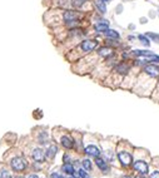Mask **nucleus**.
<instances>
[{
  "mask_svg": "<svg viewBox=\"0 0 159 178\" xmlns=\"http://www.w3.org/2000/svg\"><path fill=\"white\" fill-rule=\"evenodd\" d=\"M60 143H61V146H63L64 148H66V149H72L73 148V146H74V142L69 138L68 136H63L60 138Z\"/></svg>",
  "mask_w": 159,
  "mask_h": 178,
  "instance_id": "obj_9",
  "label": "nucleus"
},
{
  "mask_svg": "<svg viewBox=\"0 0 159 178\" xmlns=\"http://www.w3.org/2000/svg\"><path fill=\"white\" fill-rule=\"evenodd\" d=\"M118 158H119V161H120V163L123 166H130L132 164V162H133L132 154L128 153V152H119Z\"/></svg>",
  "mask_w": 159,
  "mask_h": 178,
  "instance_id": "obj_3",
  "label": "nucleus"
},
{
  "mask_svg": "<svg viewBox=\"0 0 159 178\" xmlns=\"http://www.w3.org/2000/svg\"><path fill=\"white\" fill-rule=\"evenodd\" d=\"M59 177V174H57V173H53L52 176H50V178H58Z\"/></svg>",
  "mask_w": 159,
  "mask_h": 178,
  "instance_id": "obj_25",
  "label": "nucleus"
},
{
  "mask_svg": "<svg viewBox=\"0 0 159 178\" xmlns=\"http://www.w3.org/2000/svg\"><path fill=\"white\" fill-rule=\"evenodd\" d=\"M10 166L15 172H22V170H24L26 168V162L22 157H16V158H13Z\"/></svg>",
  "mask_w": 159,
  "mask_h": 178,
  "instance_id": "obj_2",
  "label": "nucleus"
},
{
  "mask_svg": "<svg viewBox=\"0 0 159 178\" xmlns=\"http://www.w3.org/2000/svg\"><path fill=\"white\" fill-rule=\"evenodd\" d=\"M135 178H142V177H140V176H138V177H135Z\"/></svg>",
  "mask_w": 159,
  "mask_h": 178,
  "instance_id": "obj_28",
  "label": "nucleus"
},
{
  "mask_svg": "<svg viewBox=\"0 0 159 178\" xmlns=\"http://www.w3.org/2000/svg\"><path fill=\"white\" fill-rule=\"evenodd\" d=\"M144 72L150 77L157 78V77H159V67L155 65V64H147V65L144 67Z\"/></svg>",
  "mask_w": 159,
  "mask_h": 178,
  "instance_id": "obj_5",
  "label": "nucleus"
},
{
  "mask_svg": "<svg viewBox=\"0 0 159 178\" xmlns=\"http://www.w3.org/2000/svg\"><path fill=\"white\" fill-rule=\"evenodd\" d=\"M115 70H116V72H119V73H127L129 70V65H128V64H125V63H122V64H119V65L115 68Z\"/></svg>",
  "mask_w": 159,
  "mask_h": 178,
  "instance_id": "obj_16",
  "label": "nucleus"
},
{
  "mask_svg": "<svg viewBox=\"0 0 159 178\" xmlns=\"http://www.w3.org/2000/svg\"><path fill=\"white\" fill-rule=\"evenodd\" d=\"M81 164H83V168H85L87 170H90L92 169V162L89 161V159H83Z\"/></svg>",
  "mask_w": 159,
  "mask_h": 178,
  "instance_id": "obj_19",
  "label": "nucleus"
},
{
  "mask_svg": "<svg viewBox=\"0 0 159 178\" xmlns=\"http://www.w3.org/2000/svg\"><path fill=\"white\" fill-rule=\"evenodd\" d=\"M78 172H79V170H78ZM78 172H74V173H73L75 178H79V177H80V173H78Z\"/></svg>",
  "mask_w": 159,
  "mask_h": 178,
  "instance_id": "obj_24",
  "label": "nucleus"
},
{
  "mask_svg": "<svg viewBox=\"0 0 159 178\" xmlns=\"http://www.w3.org/2000/svg\"><path fill=\"white\" fill-rule=\"evenodd\" d=\"M84 152H85L87 155H89V157H94V158L99 157V154H100L99 148L95 147V146H88V147H85Z\"/></svg>",
  "mask_w": 159,
  "mask_h": 178,
  "instance_id": "obj_6",
  "label": "nucleus"
},
{
  "mask_svg": "<svg viewBox=\"0 0 159 178\" xmlns=\"http://www.w3.org/2000/svg\"><path fill=\"white\" fill-rule=\"evenodd\" d=\"M63 18L69 23V21H77L79 17H78V14L74 13V11H65L64 15H63Z\"/></svg>",
  "mask_w": 159,
  "mask_h": 178,
  "instance_id": "obj_12",
  "label": "nucleus"
},
{
  "mask_svg": "<svg viewBox=\"0 0 159 178\" xmlns=\"http://www.w3.org/2000/svg\"><path fill=\"white\" fill-rule=\"evenodd\" d=\"M133 168H134L135 170H138L139 173H142V174L148 173V169H149L148 163L144 162V161H137V162H134Z\"/></svg>",
  "mask_w": 159,
  "mask_h": 178,
  "instance_id": "obj_4",
  "label": "nucleus"
},
{
  "mask_svg": "<svg viewBox=\"0 0 159 178\" xmlns=\"http://www.w3.org/2000/svg\"><path fill=\"white\" fill-rule=\"evenodd\" d=\"M99 55L104 56V58H108V56H112L113 55V49L109 48V47H103L99 49Z\"/></svg>",
  "mask_w": 159,
  "mask_h": 178,
  "instance_id": "obj_13",
  "label": "nucleus"
},
{
  "mask_svg": "<svg viewBox=\"0 0 159 178\" xmlns=\"http://www.w3.org/2000/svg\"><path fill=\"white\" fill-rule=\"evenodd\" d=\"M123 178H130V177H123Z\"/></svg>",
  "mask_w": 159,
  "mask_h": 178,
  "instance_id": "obj_30",
  "label": "nucleus"
},
{
  "mask_svg": "<svg viewBox=\"0 0 159 178\" xmlns=\"http://www.w3.org/2000/svg\"><path fill=\"white\" fill-rule=\"evenodd\" d=\"M31 157H33V159L35 162L41 163V162H44V159H45V154H44V152L41 151V149L37 148V149H34V151H33Z\"/></svg>",
  "mask_w": 159,
  "mask_h": 178,
  "instance_id": "obj_7",
  "label": "nucleus"
},
{
  "mask_svg": "<svg viewBox=\"0 0 159 178\" xmlns=\"http://www.w3.org/2000/svg\"><path fill=\"white\" fill-rule=\"evenodd\" d=\"M104 33H105L107 37L110 38V39H119V38H120L119 33L116 32V30H114V29H109V28H108V29H107Z\"/></svg>",
  "mask_w": 159,
  "mask_h": 178,
  "instance_id": "obj_14",
  "label": "nucleus"
},
{
  "mask_svg": "<svg viewBox=\"0 0 159 178\" xmlns=\"http://www.w3.org/2000/svg\"><path fill=\"white\" fill-rule=\"evenodd\" d=\"M58 178H64V177H61V176H59V177H58Z\"/></svg>",
  "mask_w": 159,
  "mask_h": 178,
  "instance_id": "obj_29",
  "label": "nucleus"
},
{
  "mask_svg": "<svg viewBox=\"0 0 159 178\" xmlns=\"http://www.w3.org/2000/svg\"><path fill=\"white\" fill-rule=\"evenodd\" d=\"M96 47H98V41L96 40H83L79 44L80 50L84 53H90V52L95 50Z\"/></svg>",
  "mask_w": 159,
  "mask_h": 178,
  "instance_id": "obj_1",
  "label": "nucleus"
},
{
  "mask_svg": "<svg viewBox=\"0 0 159 178\" xmlns=\"http://www.w3.org/2000/svg\"><path fill=\"white\" fill-rule=\"evenodd\" d=\"M0 178H11L10 173L8 172V170H0Z\"/></svg>",
  "mask_w": 159,
  "mask_h": 178,
  "instance_id": "obj_21",
  "label": "nucleus"
},
{
  "mask_svg": "<svg viewBox=\"0 0 159 178\" xmlns=\"http://www.w3.org/2000/svg\"><path fill=\"white\" fill-rule=\"evenodd\" d=\"M150 178H159V172L158 170H155V172H153L150 174Z\"/></svg>",
  "mask_w": 159,
  "mask_h": 178,
  "instance_id": "obj_23",
  "label": "nucleus"
},
{
  "mask_svg": "<svg viewBox=\"0 0 159 178\" xmlns=\"http://www.w3.org/2000/svg\"><path fill=\"white\" fill-rule=\"evenodd\" d=\"M57 152H58V148H57V146H50L49 148H48V151L45 152V154H46V157L48 158H54L55 157V154H57Z\"/></svg>",
  "mask_w": 159,
  "mask_h": 178,
  "instance_id": "obj_15",
  "label": "nucleus"
},
{
  "mask_svg": "<svg viewBox=\"0 0 159 178\" xmlns=\"http://www.w3.org/2000/svg\"><path fill=\"white\" fill-rule=\"evenodd\" d=\"M94 5L95 8L98 9V11L100 14H105L107 13V5H105V2H103V0H95L94 2Z\"/></svg>",
  "mask_w": 159,
  "mask_h": 178,
  "instance_id": "obj_11",
  "label": "nucleus"
},
{
  "mask_svg": "<svg viewBox=\"0 0 159 178\" xmlns=\"http://www.w3.org/2000/svg\"><path fill=\"white\" fill-rule=\"evenodd\" d=\"M28 178H39V177H38L37 174H30V176L28 177Z\"/></svg>",
  "mask_w": 159,
  "mask_h": 178,
  "instance_id": "obj_26",
  "label": "nucleus"
},
{
  "mask_svg": "<svg viewBox=\"0 0 159 178\" xmlns=\"http://www.w3.org/2000/svg\"><path fill=\"white\" fill-rule=\"evenodd\" d=\"M95 163H96V166L99 167V169L103 170V172H108V170H109V167H108V164H107V162L103 159V158L96 157V158H95Z\"/></svg>",
  "mask_w": 159,
  "mask_h": 178,
  "instance_id": "obj_10",
  "label": "nucleus"
},
{
  "mask_svg": "<svg viewBox=\"0 0 159 178\" xmlns=\"http://www.w3.org/2000/svg\"><path fill=\"white\" fill-rule=\"evenodd\" d=\"M94 28H95V30L98 33H104L109 28V21L108 20H100V21H98V23L94 25Z\"/></svg>",
  "mask_w": 159,
  "mask_h": 178,
  "instance_id": "obj_8",
  "label": "nucleus"
},
{
  "mask_svg": "<svg viewBox=\"0 0 159 178\" xmlns=\"http://www.w3.org/2000/svg\"><path fill=\"white\" fill-rule=\"evenodd\" d=\"M79 173H80V177H81V178H90V177H89V174L85 172L84 169H80Z\"/></svg>",
  "mask_w": 159,
  "mask_h": 178,
  "instance_id": "obj_22",
  "label": "nucleus"
},
{
  "mask_svg": "<svg viewBox=\"0 0 159 178\" xmlns=\"http://www.w3.org/2000/svg\"><path fill=\"white\" fill-rule=\"evenodd\" d=\"M138 39L140 40V43H142L143 45H146V47H149L150 45V41H149L147 35H138Z\"/></svg>",
  "mask_w": 159,
  "mask_h": 178,
  "instance_id": "obj_18",
  "label": "nucleus"
},
{
  "mask_svg": "<svg viewBox=\"0 0 159 178\" xmlns=\"http://www.w3.org/2000/svg\"><path fill=\"white\" fill-rule=\"evenodd\" d=\"M15 178H23V177H15Z\"/></svg>",
  "mask_w": 159,
  "mask_h": 178,
  "instance_id": "obj_31",
  "label": "nucleus"
},
{
  "mask_svg": "<svg viewBox=\"0 0 159 178\" xmlns=\"http://www.w3.org/2000/svg\"><path fill=\"white\" fill-rule=\"evenodd\" d=\"M103 2H105V3H107V2H110V0H103Z\"/></svg>",
  "mask_w": 159,
  "mask_h": 178,
  "instance_id": "obj_27",
  "label": "nucleus"
},
{
  "mask_svg": "<svg viewBox=\"0 0 159 178\" xmlns=\"http://www.w3.org/2000/svg\"><path fill=\"white\" fill-rule=\"evenodd\" d=\"M63 170H64L65 173H68V174H73L75 172L73 164H70V163H65V164L63 166Z\"/></svg>",
  "mask_w": 159,
  "mask_h": 178,
  "instance_id": "obj_17",
  "label": "nucleus"
},
{
  "mask_svg": "<svg viewBox=\"0 0 159 178\" xmlns=\"http://www.w3.org/2000/svg\"><path fill=\"white\" fill-rule=\"evenodd\" d=\"M147 37L150 38V39H153L154 41H159V34H155V33H147Z\"/></svg>",
  "mask_w": 159,
  "mask_h": 178,
  "instance_id": "obj_20",
  "label": "nucleus"
}]
</instances>
